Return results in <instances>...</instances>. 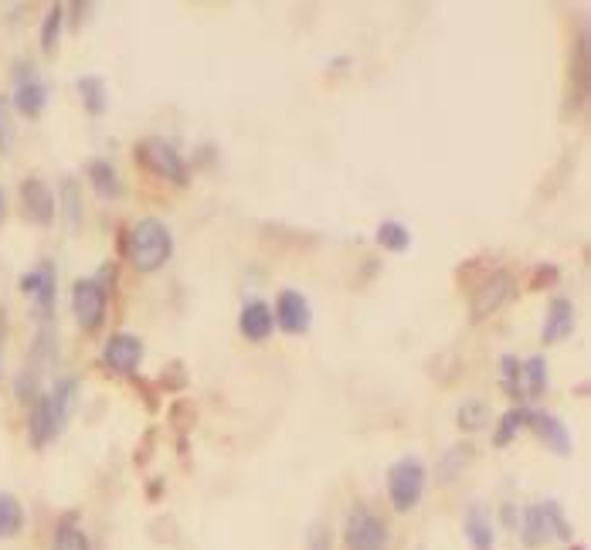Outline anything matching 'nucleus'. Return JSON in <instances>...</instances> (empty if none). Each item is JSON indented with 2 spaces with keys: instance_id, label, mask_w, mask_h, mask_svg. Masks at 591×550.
<instances>
[{
  "instance_id": "obj_1",
  "label": "nucleus",
  "mask_w": 591,
  "mask_h": 550,
  "mask_svg": "<svg viewBox=\"0 0 591 550\" xmlns=\"http://www.w3.org/2000/svg\"><path fill=\"white\" fill-rule=\"evenodd\" d=\"M126 255H130L133 269L157 272L174 255V235L160 218H140L126 235Z\"/></svg>"
},
{
  "instance_id": "obj_2",
  "label": "nucleus",
  "mask_w": 591,
  "mask_h": 550,
  "mask_svg": "<svg viewBox=\"0 0 591 550\" xmlns=\"http://www.w3.org/2000/svg\"><path fill=\"white\" fill-rule=\"evenodd\" d=\"M72 398H75V381H72V377L58 381L51 394L34 398V408H31V438H34V445H48L51 438L62 432L65 418H68V408H72Z\"/></svg>"
},
{
  "instance_id": "obj_3",
  "label": "nucleus",
  "mask_w": 591,
  "mask_h": 550,
  "mask_svg": "<svg viewBox=\"0 0 591 550\" xmlns=\"http://www.w3.org/2000/svg\"><path fill=\"white\" fill-rule=\"evenodd\" d=\"M422 493H425V466L422 459H415V455H405V459H398L388 472V496H391V506L398 513H408L415 510L418 503H422Z\"/></svg>"
},
{
  "instance_id": "obj_4",
  "label": "nucleus",
  "mask_w": 591,
  "mask_h": 550,
  "mask_svg": "<svg viewBox=\"0 0 591 550\" xmlns=\"http://www.w3.org/2000/svg\"><path fill=\"white\" fill-rule=\"evenodd\" d=\"M520 534H524L527 547H541L551 537H571V530H568V520L561 517L558 506L541 503V506H530V510L524 513V527H520Z\"/></svg>"
},
{
  "instance_id": "obj_5",
  "label": "nucleus",
  "mask_w": 591,
  "mask_h": 550,
  "mask_svg": "<svg viewBox=\"0 0 591 550\" xmlns=\"http://www.w3.org/2000/svg\"><path fill=\"white\" fill-rule=\"evenodd\" d=\"M106 306H109V296H106V286H102L99 279H79L72 289V313L75 320H79L82 330H99L102 320H106Z\"/></svg>"
},
{
  "instance_id": "obj_6",
  "label": "nucleus",
  "mask_w": 591,
  "mask_h": 550,
  "mask_svg": "<svg viewBox=\"0 0 591 550\" xmlns=\"http://www.w3.org/2000/svg\"><path fill=\"white\" fill-rule=\"evenodd\" d=\"M136 160H140L150 174L174 180V184H187V167H184L181 153H177L167 140H143L140 150H136Z\"/></svg>"
},
{
  "instance_id": "obj_7",
  "label": "nucleus",
  "mask_w": 591,
  "mask_h": 550,
  "mask_svg": "<svg viewBox=\"0 0 591 550\" xmlns=\"http://www.w3.org/2000/svg\"><path fill=\"white\" fill-rule=\"evenodd\" d=\"M344 537L350 550H384V544H388V530L367 506H354L347 513Z\"/></svg>"
},
{
  "instance_id": "obj_8",
  "label": "nucleus",
  "mask_w": 591,
  "mask_h": 550,
  "mask_svg": "<svg viewBox=\"0 0 591 550\" xmlns=\"http://www.w3.org/2000/svg\"><path fill=\"white\" fill-rule=\"evenodd\" d=\"M272 316H276V323L289 333V337H299V333H306L310 330V323H313L310 299L296 289H282L279 299H276V313Z\"/></svg>"
},
{
  "instance_id": "obj_9",
  "label": "nucleus",
  "mask_w": 591,
  "mask_h": 550,
  "mask_svg": "<svg viewBox=\"0 0 591 550\" xmlns=\"http://www.w3.org/2000/svg\"><path fill=\"white\" fill-rule=\"evenodd\" d=\"M513 296V275L507 269L493 272L490 279H483V286L476 289L473 296V323L486 320L490 313H496V309H503V303Z\"/></svg>"
},
{
  "instance_id": "obj_10",
  "label": "nucleus",
  "mask_w": 591,
  "mask_h": 550,
  "mask_svg": "<svg viewBox=\"0 0 591 550\" xmlns=\"http://www.w3.org/2000/svg\"><path fill=\"white\" fill-rule=\"evenodd\" d=\"M143 360V340L136 333H116L102 350V364L113 374H133Z\"/></svg>"
},
{
  "instance_id": "obj_11",
  "label": "nucleus",
  "mask_w": 591,
  "mask_h": 550,
  "mask_svg": "<svg viewBox=\"0 0 591 550\" xmlns=\"http://www.w3.org/2000/svg\"><path fill=\"white\" fill-rule=\"evenodd\" d=\"M21 289L31 296L34 313H38L41 320H48V316H51V306H55V269H51L48 262L38 265V269H31V272L21 279Z\"/></svg>"
},
{
  "instance_id": "obj_12",
  "label": "nucleus",
  "mask_w": 591,
  "mask_h": 550,
  "mask_svg": "<svg viewBox=\"0 0 591 550\" xmlns=\"http://www.w3.org/2000/svg\"><path fill=\"white\" fill-rule=\"evenodd\" d=\"M45 82L38 79V72H34L31 65L17 68V92H14V106L21 116H41V109H45Z\"/></svg>"
},
{
  "instance_id": "obj_13",
  "label": "nucleus",
  "mask_w": 591,
  "mask_h": 550,
  "mask_svg": "<svg viewBox=\"0 0 591 550\" xmlns=\"http://www.w3.org/2000/svg\"><path fill=\"white\" fill-rule=\"evenodd\" d=\"M21 201H24V214H28L31 221H38V225H51V221H55V194H51V187L45 180H38V177L24 180Z\"/></svg>"
},
{
  "instance_id": "obj_14",
  "label": "nucleus",
  "mask_w": 591,
  "mask_h": 550,
  "mask_svg": "<svg viewBox=\"0 0 591 550\" xmlns=\"http://www.w3.org/2000/svg\"><path fill=\"white\" fill-rule=\"evenodd\" d=\"M238 330H242V337H248L252 343H262L272 337V330H276V316H272V309L262 303V299H248L242 306V316H238Z\"/></svg>"
},
{
  "instance_id": "obj_15",
  "label": "nucleus",
  "mask_w": 591,
  "mask_h": 550,
  "mask_svg": "<svg viewBox=\"0 0 591 550\" xmlns=\"http://www.w3.org/2000/svg\"><path fill=\"white\" fill-rule=\"evenodd\" d=\"M530 428L541 435L544 445H551L558 455L571 452V432L564 428V421L558 415H547V411H530Z\"/></svg>"
},
{
  "instance_id": "obj_16",
  "label": "nucleus",
  "mask_w": 591,
  "mask_h": 550,
  "mask_svg": "<svg viewBox=\"0 0 591 550\" xmlns=\"http://www.w3.org/2000/svg\"><path fill=\"white\" fill-rule=\"evenodd\" d=\"M575 333V303L571 299H554L547 306V320H544V343H561L564 337Z\"/></svg>"
},
{
  "instance_id": "obj_17",
  "label": "nucleus",
  "mask_w": 591,
  "mask_h": 550,
  "mask_svg": "<svg viewBox=\"0 0 591 550\" xmlns=\"http://www.w3.org/2000/svg\"><path fill=\"white\" fill-rule=\"evenodd\" d=\"M85 174H89V184L96 187V194L106 197V201H116V197L123 194V180H119L116 167L109 160H92L89 167H85Z\"/></svg>"
},
{
  "instance_id": "obj_18",
  "label": "nucleus",
  "mask_w": 591,
  "mask_h": 550,
  "mask_svg": "<svg viewBox=\"0 0 591 550\" xmlns=\"http://www.w3.org/2000/svg\"><path fill=\"white\" fill-rule=\"evenodd\" d=\"M462 527H466L469 544L476 550H493V523L486 517L483 506H473V510L466 513V520H462Z\"/></svg>"
},
{
  "instance_id": "obj_19",
  "label": "nucleus",
  "mask_w": 591,
  "mask_h": 550,
  "mask_svg": "<svg viewBox=\"0 0 591 550\" xmlns=\"http://www.w3.org/2000/svg\"><path fill=\"white\" fill-rule=\"evenodd\" d=\"M517 388H524L530 398H537V394L547 391V360L544 357H530L527 364H520Z\"/></svg>"
},
{
  "instance_id": "obj_20",
  "label": "nucleus",
  "mask_w": 591,
  "mask_h": 550,
  "mask_svg": "<svg viewBox=\"0 0 591 550\" xmlns=\"http://www.w3.org/2000/svg\"><path fill=\"white\" fill-rule=\"evenodd\" d=\"M24 530V510L11 493H0V540H11Z\"/></svg>"
},
{
  "instance_id": "obj_21",
  "label": "nucleus",
  "mask_w": 591,
  "mask_h": 550,
  "mask_svg": "<svg viewBox=\"0 0 591 550\" xmlns=\"http://www.w3.org/2000/svg\"><path fill=\"white\" fill-rule=\"evenodd\" d=\"M378 245L384 248V252H394L401 255L405 248L411 245V231L401 225V221H381L378 228Z\"/></svg>"
},
{
  "instance_id": "obj_22",
  "label": "nucleus",
  "mask_w": 591,
  "mask_h": 550,
  "mask_svg": "<svg viewBox=\"0 0 591 550\" xmlns=\"http://www.w3.org/2000/svg\"><path fill=\"white\" fill-rule=\"evenodd\" d=\"M79 92H82L85 109H89L92 116H99L102 109H106V85H102L99 75H82V79H79Z\"/></svg>"
},
{
  "instance_id": "obj_23",
  "label": "nucleus",
  "mask_w": 591,
  "mask_h": 550,
  "mask_svg": "<svg viewBox=\"0 0 591 550\" xmlns=\"http://www.w3.org/2000/svg\"><path fill=\"white\" fill-rule=\"evenodd\" d=\"M62 21H65V7L62 4H51L48 7V17H45V28H41V48L55 51L58 48V34H62Z\"/></svg>"
},
{
  "instance_id": "obj_24",
  "label": "nucleus",
  "mask_w": 591,
  "mask_h": 550,
  "mask_svg": "<svg viewBox=\"0 0 591 550\" xmlns=\"http://www.w3.org/2000/svg\"><path fill=\"white\" fill-rule=\"evenodd\" d=\"M524 425H530V411L527 408H513V411H507V415H503V425H500V432H496V445H507L513 435L520 432V428Z\"/></svg>"
},
{
  "instance_id": "obj_25",
  "label": "nucleus",
  "mask_w": 591,
  "mask_h": 550,
  "mask_svg": "<svg viewBox=\"0 0 591 550\" xmlns=\"http://www.w3.org/2000/svg\"><path fill=\"white\" fill-rule=\"evenodd\" d=\"M51 550H92V544H89V537H85V530H79V527H62L55 534V544H51Z\"/></svg>"
},
{
  "instance_id": "obj_26",
  "label": "nucleus",
  "mask_w": 591,
  "mask_h": 550,
  "mask_svg": "<svg viewBox=\"0 0 591 550\" xmlns=\"http://www.w3.org/2000/svg\"><path fill=\"white\" fill-rule=\"evenodd\" d=\"M486 418H490V411H486L483 401H466V405L459 408V425L469 428V432H476V428L486 425Z\"/></svg>"
},
{
  "instance_id": "obj_27",
  "label": "nucleus",
  "mask_w": 591,
  "mask_h": 550,
  "mask_svg": "<svg viewBox=\"0 0 591 550\" xmlns=\"http://www.w3.org/2000/svg\"><path fill=\"white\" fill-rule=\"evenodd\" d=\"M469 455H473V452H469V445H459V449H452L449 455H445L442 466H439V472H442V483H452V479L459 476V469L469 462Z\"/></svg>"
},
{
  "instance_id": "obj_28",
  "label": "nucleus",
  "mask_w": 591,
  "mask_h": 550,
  "mask_svg": "<svg viewBox=\"0 0 591 550\" xmlns=\"http://www.w3.org/2000/svg\"><path fill=\"white\" fill-rule=\"evenodd\" d=\"M14 119H11V102L0 99V153H11L14 150Z\"/></svg>"
},
{
  "instance_id": "obj_29",
  "label": "nucleus",
  "mask_w": 591,
  "mask_h": 550,
  "mask_svg": "<svg viewBox=\"0 0 591 550\" xmlns=\"http://www.w3.org/2000/svg\"><path fill=\"white\" fill-rule=\"evenodd\" d=\"M65 208H68V221L79 225V194H75L72 180H65Z\"/></svg>"
},
{
  "instance_id": "obj_30",
  "label": "nucleus",
  "mask_w": 591,
  "mask_h": 550,
  "mask_svg": "<svg viewBox=\"0 0 591 550\" xmlns=\"http://www.w3.org/2000/svg\"><path fill=\"white\" fill-rule=\"evenodd\" d=\"M313 550H330V544H327V537H316V544H313Z\"/></svg>"
},
{
  "instance_id": "obj_31",
  "label": "nucleus",
  "mask_w": 591,
  "mask_h": 550,
  "mask_svg": "<svg viewBox=\"0 0 591 550\" xmlns=\"http://www.w3.org/2000/svg\"><path fill=\"white\" fill-rule=\"evenodd\" d=\"M4 214H7V197H4V191H0V221H4Z\"/></svg>"
}]
</instances>
